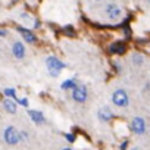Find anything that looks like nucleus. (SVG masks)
Here are the masks:
<instances>
[{
    "mask_svg": "<svg viewBox=\"0 0 150 150\" xmlns=\"http://www.w3.org/2000/svg\"><path fill=\"white\" fill-rule=\"evenodd\" d=\"M46 68H47V71L52 77H57V75L66 68V65L60 59H57L54 56H49L46 59Z\"/></svg>",
    "mask_w": 150,
    "mask_h": 150,
    "instance_id": "nucleus-1",
    "label": "nucleus"
},
{
    "mask_svg": "<svg viewBox=\"0 0 150 150\" xmlns=\"http://www.w3.org/2000/svg\"><path fill=\"white\" fill-rule=\"evenodd\" d=\"M112 102H113V105L118 106V108H125V106H128V103H129V97H128V94H127L125 90L118 88V90H115L113 94H112Z\"/></svg>",
    "mask_w": 150,
    "mask_h": 150,
    "instance_id": "nucleus-2",
    "label": "nucleus"
},
{
    "mask_svg": "<svg viewBox=\"0 0 150 150\" xmlns=\"http://www.w3.org/2000/svg\"><path fill=\"white\" fill-rule=\"evenodd\" d=\"M3 137H5V141H6L8 144H11V146L18 144L19 140H21V134H19V131H18L15 127H8V128L5 129Z\"/></svg>",
    "mask_w": 150,
    "mask_h": 150,
    "instance_id": "nucleus-3",
    "label": "nucleus"
},
{
    "mask_svg": "<svg viewBox=\"0 0 150 150\" xmlns=\"http://www.w3.org/2000/svg\"><path fill=\"white\" fill-rule=\"evenodd\" d=\"M88 97V91H87V87L86 86H77L75 88H72V99L74 102L77 103H84Z\"/></svg>",
    "mask_w": 150,
    "mask_h": 150,
    "instance_id": "nucleus-4",
    "label": "nucleus"
},
{
    "mask_svg": "<svg viewBox=\"0 0 150 150\" xmlns=\"http://www.w3.org/2000/svg\"><path fill=\"white\" fill-rule=\"evenodd\" d=\"M131 131L134 134H137V135H143L146 132V121L143 118H140V116L134 118L131 121Z\"/></svg>",
    "mask_w": 150,
    "mask_h": 150,
    "instance_id": "nucleus-5",
    "label": "nucleus"
},
{
    "mask_svg": "<svg viewBox=\"0 0 150 150\" xmlns=\"http://www.w3.org/2000/svg\"><path fill=\"white\" fill-rule=\"evenodd\" d=\"M105 13L108 15L109 19H118V18L122 15V9H121L118 5L110 3V5H108V6L105 8Z\"/></svg>",
    "mask_w": 150,
    "mask_h": 150,
    "instance_id": "nucleus-6",
    "label": "nucleus"
},
{
    "mask_svg": "<svg viewBox=\"0 0 150 150\" xmlns=\"http://www.w3.org/2000/svg\"><path fill=\"white\" fill-rule=\"evenodd\" d=\"M12 53L16 59H24L25 56V46L21 43V41H15L13 46H12Z\"/></svg>",
    "mask_w": 150,
    "mask_h": 150,
    "instance_id": "nucleus-7",
    "label": "nucleus"
},
{
    "mask_svg": "<svg viewBox=\"0 0 150 150\" xmlns=\"http://www.w3.org/2000/svg\"><path fill=\"white\" fill-rule=\"evenodd\" d=\"M18 33L22 35V38L27 41V43H35V35L33 34V31H30V30H27V28H22V27H19L18 28Z\"/></svg>",
    "mask_w": 150,
    "mask_h": 150,
    "instance_id": "nucleus-8",
    "label": "nucleus"
},
{
    "mask_svg": "<svg viewBox=\"0 0 150 150\" xmlns=\"http://www.w3.org/2000/svg\"><path fill=\"white\" fill-rule=\"evenodd\" d=\"M28 115H30V118L34 121V124H37V125H40V124H43V122L46 121L44 115H43L40 110H34V109H31V110H28Z\"/></svg>",
    "mask_w": 150,
    "mask_h": 150,
    "instance_id": "nucleus-9",
    "label": "nucleus"
},
{
    "mask_svg": "<svg viewBox=\"0 0 150 150\" xmlns=\"http://www.w3.org/2000/svg\"><path fill=\"white\" fill-rule=\"evenodd\" d=\"M3 108L6 109V112L9 113H16V102L11 97H6L3 100Z\"/></svg>",
    "mask_w": 150,
    "mask_h": 150,
    "instance_id": "nucleus-10",
    "label": "nucleus"
},
{
    "mask_svg": "<svg viewBox=\"0 0 150 150\" xmlns=\"http://www.w3.org/2000/svg\"><path fill=\"white\" fill-rule=\"evenodd\" d=\"M109 52L110 53H116V54H122L125 52V44L121 41H115L109 46Z\"/></svg>",
    "mask_w": 150,
    "mask_h": 150,
    "instance_id": "nucleus-11",
    "label": "nucleus"
},
{
    "mask_svg": "<svg viewBox=\"0 0 150 150\" xmlns=\"http://www.w3.org/2000/svg\"><path fill=\"white\" fill-rule=\"evenodd\" d=\"M99 118H100V121H103V122H109V121H112L113 113L110 112V109L103 108V109H100V110H99Z\"/></svg>",
    "mask_w": 150,
    "mask_h": 150,
    "instance_id": "nucleus-12",
    "label": "nucleus"
},
{
    "mask_svg": "<svg viewBox=\"0 0 150 150\" xmlns=\"http://www.w3.org/2000/svg\"><path fill=\"white\" fill-rule=\"evenodd\" d=\"M78 86V83H77V80L75 78H69V80H65L63 83H62V90H72V88H75Z\"/></svg>",
    "mask_w": 150,
    "mask_h": 150,
    "instance_id": "nucleus-13",
    "label": "nucleus"
},
{
    "mask_svg": "<svg viewBox=\"0 0 150 150\" xmlns=\"http://www.w3.org/2000/svg\"><path fill=\"white\" fill-rule=\"evenodd\" d=\"M132 63L137 65V66H138V65H143V63H144V57H143L141 54H138V53H134V54H132Z\"/></svg>",
    "mask_w": 150,
    "mask_h": 150,
    "instance_id": "nucleus-14",
    "label": "nucleus"
},
{
    "mask_svg": "<svg viewBox=\"0 0 150 150\" xmlns=\"http://www.w3.org/2000/svg\"><path fill=\"white\" fill-rule=\"evenodd\" d=\"M5 96H6V97H11V99H13V100L18 99V97H16L15 88H5Z\"/></svg>",
    "mask_w": 150,
    "mask_h": 150,
    "instance_id": "nucleus-15",
    "label": "nucleus"
},
{
    "mask_svg": "<svg viewBox=\"0 0 150 150\" xmlns=\"http://www.w3.org/2000/svg\"><path fill=\"white\" fill-rule=\"evenodd\" d=\"M16 102H18L21 106H24V108H27V106H28V100H27L25 97H22V99H16Z\"/></svg>",
    "mask_w": 150,
    "mask_h": 150,
    "instance_id": "nucleus-16",
    "label": "nucleus"
},
{
    "mask_svg": "<svg viewBox=\"0 0 150 150\" xmlns=\"http://www.w3.org/2000/svg\"><path fill=\"white\" fill-rule=\"evenodd\" d=\"M65 138H66L69 143H74V141H75V135H74L72 132H68V134H65Z\"/></svg>",
    "mask_w": 150,
    "mask_h": 150,
    "instance_id": "nucleus-17",
    "label": "nucleus"
},
{
    "mask_svg": "<svg viewBox=\"0 0 150 150\" xmlns=\"http://www.w3.org/2000/svg\"><path fill=\"white\" fill-rule=\"evenodd\" d=\"M65 33H66V34H69L71 37H72V35L75 34V33L72 31V27H66V28H65Z\"/></svg>",
    "mask_w": 150,
    "mask_h": 150,
    "instance_id": "nucleus-18",
    "label": "nucleus"
},
{
    "mask_svg": "<svg viewBox=\"0 0 150 150\" xmlns=\"http://www.w3.org/2000/svg\"><path fill=\"white\" fill-rule=\"evenodd\" d=\"M124 33L127 34V37H129V35H131V31H129V28H124Z\"/></svg>",
    "mask_w": 150,
    "mask_h": 150,
    "instance_id": "nucleus-19",
    "label": "nucleus"
},
{
    "mask_svg": "<svg viewBox=\"0 0 150 150\" xmlns=\"http://www.w3.org/2000/svg\"><path fill=\"white\" fill-rule=\"evenodd\" d=\"M127 146H128V143H127V141H124V143L121 144V150H125V149H127Z\"/></svg>",
    "mask_w": 150,
    "mask_h": 150,
    "instance_id": "nucleus-20",
    "label": "nucleus"
},
{
    "mask_svg": "<svg viewBox=\"0 0 150 150\" xmlns=\"http://www.w3.org/2000/svg\"><path fill=\"white\" fill-rule=\"evenodd\" d=\"M6 34H8V33H6L5 30H0V37H5Z\"/></svg>",
    "mask_w": 150,
    "mask_h": 150,
    "instance_id": "nucleus-21",
    "label": "nucleus"
},
{
    "mask_svg": "<svg viewBox=\"0 0 150 150\" xmlns=\"http://www.w3.org/2000/svg\"><path fill=\"white\" fill-rule=\"evenodd\" d=\"M62 150H72L71 147H65V149H62Z\"/></svg>",
    "mask_w": 150,
    "mask_h": 150,
    "instance_id": "nucleus-22",
    "label": "nucleus"
},
{
    "mask_svg": "<svg viewBox=\"0 0 150 150\" xmlns=\"http://www.w3.org/2000/svg\"><path fill=\"white\" fill-rule=\"evenodd\" d=\"M97 2H99V0H97Z\"/></svg>",
    "mask_w": 150,
    "mask_h": 150,
    "instance_id": "nucleus-23",
    "label": "nucleus"
}]
</instances>
